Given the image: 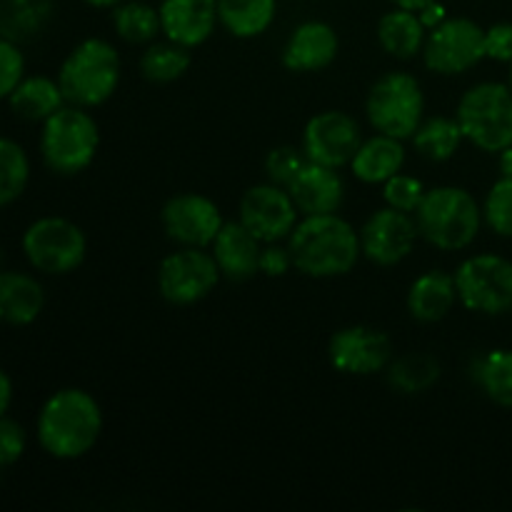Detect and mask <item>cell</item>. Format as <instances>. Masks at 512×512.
<instances>
[{
	"mask_svg": "<svg viewBox=\"0 0 512 512\" xmlns=\"http://www.w3.org/2000/svg\"><path fill=\"white\" fill-rule=\"evenodd\" d=\"M5 103L13 110L15 118L25 120V123H43L55 110L63 108L68 100H65L58 78L35 73L25 75Z\"/></svg>",
	"mask_w": 512,
	"mask_h": 512,
	"instance_id": "cell-24",
	"label": "cell"
},
{
	"mask_svg": "<svg viewBox=\"0 0 512 512\" xmlns=\"http://www.w3.org/2000/svg\"><path fill=\"white\" fill-rule=\"evenodd\" d=\"M0 473H3V468H0Z\"/></svg>",
	"mask_w": 512,
	"mask_h": 512,
	"instance_id": "cell-47",
	"label": "cell"
},
{
	"mask_svg": "<svg viewBox=\"0 0 512 512\" xmlns=\"http://www.w3.org/2000/svg\"><path fill=\"white\" fill-rule=\"evenodd\" d=\"M358 235L365 260L378 268H395L405 258H410L418 245L420 230L413 213H403V210L385 205L368 215Z\"/></svg>",
	"mask_w": 512,
	"mask_h": 512,
	"instance_id": "cell-12",
	"label": "cell"
},
{
	"mask_svg": "<svg viewBox=\"0 0 512 512\" xmlns=\"http://www.w3.org/2000/svg\"><path fill=\"white\" fill-rule=\"evenodd\" d=\"M285 243L295 270L315 280L343 278L363 258L358 230L338 213L300 215Z\"/></svg>",
	"mask_w": 512,
	"mask_h": 512,
	"instance_id": "cell-2",
	"label": "cell"
},
{
	"mask_svg": "<svg viewBox=\"0 0 512 512\" xmlns=\"http://www.w3.org/2000/svg\"><path fill=\"white\" fill-rule=\"evenodd\" d=\"M0 270H5V253H3V248H0Z\"/></svg>",
	"mask_w": 512,
	"mask_h": 512,
	"instance_id": "cell-45",
	"label": "cell"
},
{
	"mask_svg": "<svg viewBox=\"0 0 512 512\" xmlns=\"http://www.w3.org/2000/svg\"><path fill=\"white\" fill-rule=\"evenodd\" d=\"M308 163V155L303 148H295V145H278L268 153L265 158V178L275 185H283L288 188L290 180L295 178L303 165Z\"/></svg>",
	"mask_w": 512,
	"mask_h": 512,
	"instance_id": "cell-35",
	"label": "cell"
},
{
	"mask_svg": "<svg viewBox=\"0 0 512 512\" xmlns=\"http://www.w3.org/2000/svg\"><path fill=\"white\" fill-rule=\"evenodd\" d=\"M13 398H15L13 378H10L8 370L0 368V415H8L10 405H13Z\"/></svg>",
	"mask_w": 512,
	"mask_h": 512,
	"instance_id": "cell-40",
	"label": "cell"
},
{
	"mask_svg": "<svg viewBox=\"0 0 512 512\" xmlns=\"http://www.w3.org/2000/svg\"><path fill=\"white\" fill-rule=\"evenodd\" d=\"M103 435V408L83 388H60L45 398L35 418V440L55 460H78Z\"/></svg>",
	"mask_w": 512,
	"mask_h": 512,
	"instance_id": "cell-1",
	"label": "cell"
},
{
	"mask_svg": "<svg viewBox=\"0 0 512 512\" xmlns=\"http://www.w3.org/2000/svg\"><path fill=\"white\" fill-rule=\"evenodd\" d=\"M363 143L358 118L345 110H323L313 115L303 128V145L308 160L328 168H345Z\"/></svg>",
	"mask_w": 512,
	"mask_h": 512,
	"instance_id": "cell-15",
	"label": "cell"
},
{
	"mask_svg": "<svg viewBox=\"0 0 512 512\" xmlns=\"http://www.w3.org/2000/svg\"><path fill=\"white\" fill-rule=\"evenodd\" d=\"M498 165H500V173H503L505 178H512V145H510V148L500 150Z\"/></svg>",
	"mask_w": 512,
	"mask_h": 512,
	"instance_id": "cell-43",
	"label": "cell"
},
{
	"mask_svg": "<svg viewBox=\"0 0 512 512\" xmlns=\"http://www.w3.org/2000/svg\"><path fill=\"white\" fill-rule=\"evenodd\" d=\"M448 18V15H445V8L443 5H440V0H435L433 5H428V8L425 10H420V20H423L425 23V28H435V25L440 23V20H445Z\"/></svg>",
	"mask_w": 512,
	"mask_h": 512,
	"instance_id": "cell-41",
	"label": "cell"
},
{
	"mask_svg": "<svg viewBox=\"0 0 512 512\" xmlns=\"http://www.w3.org/2000/svg\"><path fill=\"white\" fill-rule=\"evenodd\" d=\"M465 140L483 153H500L512 145V88L508 83H475L455 108Z\"/></svg>",
	"mask_w": 512,
	"mask_h": 512,
	"instance_id": "cell-6",
	"label": "cell"
},
{
	"mask_svg": "<svg viewBox=\"0 0 512 512\" xmlns=\"http://www.w3.org/2000/svg\"><path fill=\"white\" fill-rule=\"evenodd\" d=\"M458 303L470 313L505 315L512 310V260L498 253L465 258L453 273Z\"/></svg>",
	"mask_w": 512,
	"mask_h": 512,
	"instance_id": "cell-9",
	"label": "cell"
},
{
	"mask_svg": "<svg viewBox=\"0 0 512 512\" xmlns=\"http://www.w3.org/2000/svg\"><path fill=\"white\" fill-rule=\"evenodd\" d=\"M110 18H113L115 35L128 45H148L163 33L158 8L145 0H123L115 5Z\"/></svg>",
	"mask_w": 512,
	"mask_h": 512,
	"instance_id": "cell-29",
	"label": "cell"
},
{
	"mask_svg": "<svg viewBox=\"0 0 512 512\" xmlns=\"http://www.w3.org/2000/svg\"><path fill=\"white\" fill-rule=\"evenodd\" d=\"M28 450V433L18 420L0 415V468H13Z\"/></svg>",
	"mask_w": 512,
	"mask_h": 512,
	"instance_id": "cell-37",
	"label": "cell"
},
{
	"mask_svg": "<svg viewBox=\"0 0 512 512\" xmlns=\"http://www.w3.org/2000/svg\"><path fill=\"white\" fill-rule=\"evenodd\" d=\"M483 220L495 235L512 238V178L495 180L483 203Z\"/></svg>",
	"mask_w": 512,
	"mask_h": 512,
	"instance_id": "cell-33",
	"label": "cell"
},
{
	"mask_svg": "<svg viewBox=\"0 0 512 512\" xmlns=\"http://www.w3.org/2000/svg\"><path fill=\"white\" fill-rule=\"evenodd\" d=\"M278 15V0H218L220 28L238 40L268 33Z\"/></svg>",
	"mask_w": 512,
	"mask_h": 512,
	"instance_id": "cell-26",
	"label": "cell"
},
{
	"mask_svg": "<svg viewBox=\"0 0 512 512\" xmlns=\"http://www.w3.org/2000/svg\"><path fill=\"white\" fill-rule=\"evenodd\" d=\"M413 148L418 150L420 158L430 160V163H445V160L455 158V153L463 145L465 135L460 130L458 120L448 118V115H433L425 118L413 133Z\"/></svg>",
	"mask_w": 512,
	"mask_h": 512,
	"instance_id": "cell-28",
	"label": "cell"
},
{
	"mask_svg": "<svg viewBox=\"0 0 512 512\" xmlns=\"http://www.w3.org/2000/svg\"><path fill=\"white\" fill-rule=\"evenodd\" d=\"M220 273L210 248H180L158 265V293L170 305H195L218 288Z\"/></svg>",
	"mask_w": 512,
	"mask_h": 512,
	"instance_id": "cell-11",
	"label": "cell"
},
{
	"mask_svg": "<svg viewBox=\"0 0 512 512\" xmlns=\"http://www.w3.org/2000/svg\"><path fill=\"white\" fill-rule=\"evenodd\" d=\"M85 5H90V8H98V10H113L115 5L123 3V0H83Z\"/></svg>",
	"mask_w": 512,
	"mask_h": 512,
	"instance_id": "cell-44",
	"label": "cell"
},
{
	"mask_svg": "<svg viewBox=\"0 0 512 512\" xmlns=\"http://www.w3.org/2000/svg\"><path fill=\"white\" fill-rule=\"evenodd\" d=\"M100 148V128L88 108L65 103L40 123V160L50 173L73 178L93 165Z\"/></svg>",
	"mask_w": 512,
	"mask_h": 512,
	"instance_id": "cell-4",
	"label": "cell"
},
{
	"mask_svg": "<svg viewBox=\"0 0 512 512\" xmlns=\"http://www.w3.org/2000/svg\"><path fill=\"white\" fill-rule=\"evenodd\" d=\"M420 55L435 75L453 78L468 73L485 60V28L465 15H448L428 30Z\"/></svg>",
	"mask_w": 512,
	"mask_h": 512,
	"instance_id": "cell-10",
	"label": "cell"
},
{
	"mask_svg": "<svg viewBox=\"0 0 512 512\" xmlns=\"http://www.w3.org/2000/svg\"><path fill=\"white\" fill-rule=\"evenodd\" d=\"M140 75L155 85H168L183 78L193 65V55L185 45L173 40H153L140 53Z\"/></svg>",
	"mask_w": 512,
	"mask_h": 512,
	"instance_id": "cell-27",
	"label": "cell"
},
{
	"mask_svg": "<svg viewBox=\"0 0 512 512\" xmlns=\"http://www.w3.org/2000/svg\"><path fill=\"white\" fill-rule=\"evenodd\" d=\"M390 3H393L395 8H405V10H415V13H420V10H425L428 5H433L435 0H390Z\"/></svg>",
	"mask_w": 512,
	"mask_h": 512,
	"instance_id": "cell-42",
	"label": "cell"
},
{
	"mask_svg": "<svg viewBox=\"0 0 512 512\" xmlns=\"http://www.w3.org/2000/svg\"><path fill=\"white\" fill-rule=\"evenodd\" d=\"M393 340L388 333L370 325H348L333 333L328 343V360L343 375H375L388 370L393 360Z\"/></svg>",
	"mask_w": 512,
	"mask_h": 512,
	"instance_id": "cell-16",
	"label": "cell"
},
{
	"mask_svg": "<svg viewBox=\"0 0 512 512\" xmlns=\"http://www.w3.org/2000/svg\"><path fill=\"white\" fill-rule=\"evenodd\" d=\"M425 190L428 188H425L423 180L400 170L388 183H383V198L385 205H390V208H398L403 213H415L420 200H423Z\"/></svg>",
	"mask_w": 512,
	"mask_h": 512,
	"instance_id": "cell-34",
	"label": "cell"
},
{
	"mask_svg": "<svg viewBox=\"0 0 512 512\" xmlns=\"http://www.w3.org/2000/svg\"><path fill=\"white\" fill-rule=\"evenodd\" d=\"M45 288L38 275L25 270H0V323L10 328L33 325L45 310Z\"/></svg>",
	"mask_w": 512,
	"mask_h": 512,
	"instance_id": "cell-21",
	"label": "cell"
},
{
	"mask_svg": "<svg viewBox=\"0 0 512 512\" xmlns=\"http://www.w3.org/2000/svg\"><path fill=\"white\" fill-rule=\"evenodd\" d=\"M340 53V38L325 20H305L295 25L283 45V65L293 73H318L333 65Z\"/></svg>",
	"mask_w": 512,
	"mask_h": 512,
	"instance_id": "cell-17",
	"label": "cell"
},
{
	"mask_svg": "<svg viewBox=\"0 0 512 512\" xmlns=\"http://www.w3.org/2000/svg\"><path fill=\"white\" fill-rule=\"evenodd\" d=\"M365 115L375 133L410 140L425 120L423 85L408 70H388L370 85Z\"/></svg>",
	"mask_w": 512,
	"mask_h": 512,
	"instance_id": "cell-7",
	"label": "cell"
},
{
	"mask_svg": "<svg viewBox=\"0 0 512 512\" xmlns=\"http://www.w3.org/2000/svg\"><path fill=\"white\" fill-rule=\"evenodd\" d=\"M293 255H290L288 243H263L260 250V273L268 275V278H283L288 270H293Z\"/></svg>",
	"mask_w": 512,
	"mask_h": 512,
	"instance_id": "cell-38",
	"label": "cell"
},
{
	"mask_svg": "<svg viewBox=\"0 0 512 512\" xmlns=\"http://www.w3.org/2000/svg\"><path fill=\"white\" fill-rule=\"evenodd\" d=\"M405 140L375 133L363 138L358 153L350 160V173L365 185H383L398 175L405 165Z\"/></svg>",
	"mask_w": 512,
	"mask_h": 512,
	"instance_id": "cell-23",
	"label": "cell"
},
{
	"mask_svg": "<svg viewBox=\"0 0 512 512\" xmlns=\"http://www.w3.org/2000/svg\"><path fill=\"white\" fill-rule=\"evenodd\" d=\"M420 238L443 253H460L478 240L483 228V205L460 185H438L425 190L415 210Z\"/></svg>",
	"mask_w": 512,
	"mask_h": 512,
	"instance_id": "cell-3",
	"label": "cell"
},
{
	"mask_svg": "<svg viewBox=\"0 0 512 512\" xmlns=\"http://www.w3.org/2000/svg\"><path fill=\"white\" fill-rule=\"evenodd\" d=\"M30 155L18 140L0 135V208H8L25 195L30 185Z\"/></svg>",
	"mask_w": 512,
	"mask_h": 512,
	"instance_id": "cell-32",
	"label": "cell"
},
{
	"mask_svg": "<svg viewBox=\"0 0 512 512\" xmlns=\"http://www.w3.org/2000/svg\"><path fill=\"white\" fill-rule=\"evenodd\" d=\"M485 58L512 63V23H495L485 28Z\"/></svg>",
	"mask_w": 512,
	"mask_h": 512,
	"instance_id": "cell-39",
	"label": "cell"
},
{
	"mask_svg": "<svg viewBox=\"0 0 512 512\" xmlns=\"http://www.w3.org/2000/svg\"><path fill=\"white\" fill-rule=\"evenodd\" d=\"M440 380V363L428 353H405L388 365L390 388L403 395H420Z\"/></svg>",
	"mask_w": 512,
	"mask_h": 512,
	"instance_id": "cell-30",
	"label": "cell"
},
{
	"mask_svg": "<svg viewBox=\"0 0 512 512\" xmlns=\"http://www.w3.org/2000/svg\"><path fill=\"white\" fill-rule=\"evenodd\" d=\"M508 85L512 88V63H510V70H508Z\"/></svg>",
	"mask_w": 512,
	"mask_h": 512,
	"instance_id": "cell-46",
	"label": "cell"
},
{
	"mask_svg": "<svg viewBox=\"0 0 512 512\" xmlns=\"http://www.w3.org/2000/svg\"><path fill=\"white\" fill-rule=\"evenodd\" d=\"M20 250L30 268L40 275H70L85 263L88 238L83 228L63 215H43L23 230Z\"/></svg>",
	"mask_w": 512,
	"mask_h": 512,
	"instance_id": "cell-8",
	"label": "cell"
},
{
	"mask_svg": "<svg viewBox=\"0 0 512 512\" xmlns=\"http://www.w3.org/2000/svg\"><path fill=\"white\" fill-rule=\"evenodd\" d=\"M25 75V53L13 38L0 35V103L10 98Z\"/></svg>",
	"mask_w": 512,
	"mask_h": 512,
	"instance_id": "cell-36",
	"label": "cell"
},
{
	"mask_svg": "<svg viewBox=\"0 0 512 512\" xmlns=\"http://www.w3.org/2000/svg\"><path fill=\"white\" fill-rule=\"evenodd\" d=\"M478 388L500 408H512V350L498 348L480 355L473 365Z\"/></svg>",
	"mask_w": 512,
	"mask_h": 512,
	"instance_id": "cell-31",
	"label": "cell"
},
{
	"mask_svg": "<svg viewBox=\"0 0 512 512\" xmlns=\"http://www.w3.org/2000/svg\"><path fill=\"white\" fill-rule=\"evenodd\" d=\"M288 193L300 215L338 213L345 203V180L338 168L308 160L288 183Z\"/></svg>",
	"mask_w": 512,
	"mask_h": 512,
	"instance_id": "cell-19",
	"label": "cell"
},
{
	"mask_svg": "<svg viewBox=\"0 0 512 512\" xmlns=\"http://www.w3.org/2000/svg\"><path fill=\"white\" fill-rule=\"evenodd\" d=\"M455 303H458V288H455L453 273L438 268L418 275L410 285L408 300H405L410 318L423 325H433L448 318Z\"/></svg>",
	"mask_w": 512,
	"mask_h": 512,
	"instance_id": "cell-22",
	"label": "cell"
},
{
	"mask_svg": "<svg viewBox=\"0 0 512 512\" xmlns=\"http://www.w3.org/2000/svg\"><path fill=\"white\" fill-rule=\"evenodd\" d=\"M158 13L165 38L190 50L200 48L220 25L218 0H160Z\"/></svg>",
	"mask_w": 512,
	"mask_h": 512,
	"instance_id": "cell-18",
	"label": "cell"
},
{
	"mask_svg": "<svg viewBox=\"0 0 512 512\" xmlns=\"http://www.w3.org/2000/svg\"><path fill=\"white\" fill-rule=\"evenodd\" d=\"M120 73L123 63L118 48L105 38H85L65 55L55 78L70 105L93 110L113 98Z\"/></svg>",
	"mask_w": 512,
	"mask_h": 512,
	"instance_id": "cell-5",
	"label": "cell"
},
{
	"mask_svg": "<svg viewBox=\"0 0 512 512\" xmlns=\"http://www.w3.org/2000/svg\"><path fill=\"white\" fill-rule=\"evenodd\" d=\"M428 28L420 20V13L405 8H390L378 20V43L390 58L413 60L423 53Z\"/></svg>",
	"mask_w": 512,
	"mask_h": 512,
	"instance_id": "cell-25",
	"label": "cell"
},
{
	"mask_svg": "<svg viewBox=\"0 0 512 512\" xmlns=\"http://www.w3.org/2000/svg\"><path fill=\"white\" fill-rule=\"evenodd\" d=\"M238 220L260 243H280L288 240L298 225L300 210L290 198L288 188L265 180L245 190L238 203Z\"/></svg>",
	"mask_w": 512,
	"mask_h": 512,
	"instance_id": "cell-13",
	"label": "cell"
},
{
	"mask_svg": "<svg viewBox=\"0 0 512 512\" xmlns=\"http://www.w3.org/2000/svg\"><path fill=\"white\" fill-rule=\"evenodd\" d=\"M260 250L263 243L240 220H225L210 245L223 278L233 283H245L260 273Z\"/></svg>",
	"mask_w": 512,
	"mask_h": 512,
	"instance_id": "cell-20",
	"label": "cell"
},
{
	"mask_svg": "<svg viewBox=\"0 0 512 512\" xmlns=\"http://www.w3.org/2000/svg\"><path fill=\"white\" fill-rule=\"evenodd\" d=\"M223 223L220 205L203 193H178L160 210L165 235L180 248H210Z\"/></svg>",
	"mask_w": 512,
	"mask_h": 512,
	"instance_id": "cell-14",
	"label": "cell"
}]
</instances>
